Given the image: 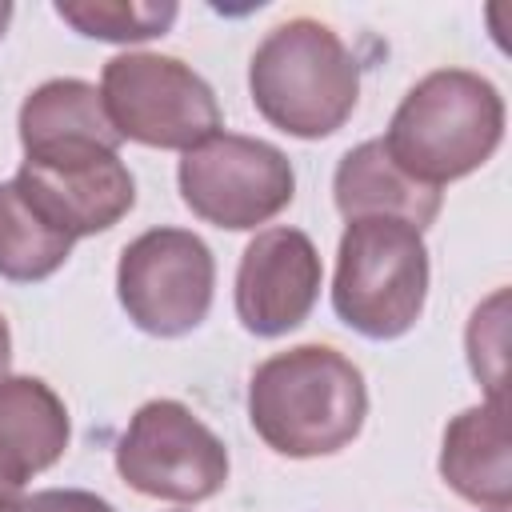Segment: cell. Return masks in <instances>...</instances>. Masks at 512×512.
I'll return each instance as SVG.
<instances>
[{"mask_svg":"<svg viewBox=\"0 0 512 512\" xmlns=\"http://www.w3.org/2000/svg\"><path fill=\"white\" fill-rule=\"evenodd\" d=\"M172 0H60L56 16L72 24L80 36L108 44H140L164 36L176 24Z\"/></svg>","mask_w":512,"mask_h":512,"instance_id":"2e32d148","label":"cell"},{"mask_svg":"<svg viewBox=\"0 0 512 512\" xmlns=\"http://www.w3.org/2000/svg\"><path fill=\"white\" fill-rule=\"evenodd\" d=\"M12 184L52 228H60L72 240L108 232L136 204V180L120 160V152L88 156V160H56V164L24 160Z\"/></svg>","mask_w":512,"mask_h":512,"instance_id":"30bf717a","label":"cell"},{"mask_svg":"<svg viewBox=\"0 0 512 512\" xmlns=\"http://www.w3.org/2000/svg\"><path fill=\"white\" fill-rule=\"evenodd\" d=\"M504 304L508 292H492L468 320V364L488 388V400H504Z\"/></svg>","mask_w":512,"mask_h":512,"instance_id":"e0dca14e","label":"cell"},{"mask_svg":"<svg viewBox=\"0 0 512 512\" xmlns=\"http://www.w3.org/2000/svg\"><path fill=\"white\" fill-rule=\"evenodd\" d=\"M504 140V96L468 68H436L416 80L380 136L400 172L444 188L492 160Z\"/></svg>","mask_w":512,"mask_h":512,"instance_id":"7a4b0ae2","label":"cell"},{"mask_svg":"<svg viewBox=\"0 0 512 512\" xmlns=\"http://www.w3.org/2000/svg\"><path fill=\"white\" fill-rule=\"evenodd\" d=\"M248 92L272 128L296 140H324L356 112L360 64L328 24L296 16L256 44Z\"/></svg>","mask_w":512,"mask_h":512,"instance_id":"3957f363","label":"cell"},{"mask_svg":"<svg viewBox=\"0 0 512 512\" xmlns=\"http://www.w3.org/2000/svg\"><path fill=\"white\" fill-rule=\"evenodd\" d=\"M8 24H12V4H8V0H0V36L8 32Z\"/></svg>","mask_w":512,"mask_h":512,"instance_id":"44dd1931","label":"cell"},{"mask_svg":"<svg viewBox=\"0 0 512 512\" xmlns=\"http://www.w3.org/2000/svg\"><path fill=\"white\" fill-rule=\"evenodd\" d=\"M320 252L300 228H264L248 240L236 268V316L252 336H284L320 300Z\"/></svg>","mask_w":512,"mask_h":512,"instance_id":"9c48e42d","label":"cell"},{"mask_svg":"<svg viewBox=\"0 0 512 512\" xmlns=\"http://www.w3.org/2000/svg\"><path fill=\"white\" fill-rule=\"evenodd\" d=\"M72 244L76 240L52 228L12 180L0 184V276L4 280H16V284L48 280L56 268H64Z\"/></svg>","mask_w":512,"mask_h":512,"instance_id":"9a60e30c","label":"cell"},{"mask_svg":"<svg viewBox=\"0 0 512 512\" xmlns=\"http://www.w3.org/2000/svg\"><path fill=\"white\" fill-rule=\"evenodd\" d=\"M20 144L24 160H88L120 152V132L112 128L100 88L76 76L48 80L20 104Z\"/></svg>","mask_w":512,"mask_h":512,"instance_id":"8fae6325","label":"cell"},{"mask_svg":"<svg viewBox=\"0 0 512 512\" xmlns=\"http://www.w3.org/2000/svg\"><path fill=\"white\" fill-rule=\"evenodd\" d=\"M116 472L152 500L200 504L224 488L228 448L180 400H148L116 444Z\"/></svg>","mask_w":512,"mask_h":512,"instance_id":"ba28073f","label":"cell"},{"mask_svg":"<svg viewBox=\"0 0 512 512\" xmlns=\"http://www.w3.org/2000/svg\"><path fill=\"white\" fill-rule=\"evenodd\" d=\"M504 400H484L464 408L444 428L440 476L444 484L488 512H508L512 504V464H508V416Z\"/></svg>","mask_w":512,"mask_h":512,"instance_id":"7c38bea8","label":"cell"},{"mask_svg":"<svg viewBox=\"0 0 512 512\" xmlns=\"http://www.w3.org/2000/svg\"><path fill=\"white\" fill-rule=\"evenodd\" d=\"M16 504H20V500H4V504H0V512H16Z\"/></svg>","mask_w":512,"mask_h":512,"instance_id":"7402d4cb","label":"cell"},{"mask_svg":"<svg viewBox=\"0 0 512 512\" xmlns=\"http://www.w3.org/2000/svg\"><path fill=\"white\" fill-rule=\"evenodd\" d=\"M68 408L40 376L0 380V464L24 484L68 448Z\"/></svg>","mask_w":512,"mask_h":512,"instance_id":"5bb4252c","label":"cell"},{"mask_svg":"<svg viewBox=\"0 0 512 512\" xmlns=\"http://www.w3.org/2000/svg\"><path fill=\"white\" fill-rule=\"evenodd\" d=\"M368 416L360 368L328 344H296L256 364L248 380V420L256 436L292 460L348 448Z\"/></svg>","mask_w":512,"mask_h":512,"instance_id":"6da1fadb","label":"cell"},{"mask_svg":"<svg viewBox=\"0 0 512 512\" xmlns=\"http://www.w3.org/2000/svg\"><path fill=\"white\" fill-rule=\"evenodd\" d=\"M216 292L212 248L188 228H148L124 244L116 296L128 320L160 340L188 336L204 324Z\"/></svg>","mask_w":512,"mask_h":512,"instance_id":"52a82bcc","label":"cell"},{"mask_svg":"<svg viewBox=\"0 0 512 512\" xmlns=\"http://www.w3.org/2000/svg\"><path fill=\"white\" fill-rule=\"evenodd\" d=\"M16 512H116L104 496L84 488H44L32 496H20Z\"/></svg>","mask_w":512,"mask_h":512,"instance_id":"ac0fdd59","label":"cell"},{"mask_svg":"<svg viewBox=\"0 0 512 512\" xmlns=\"http://www.w3.org/2000/svg\"><path fill=\"white\" fill-rule=\"evenodd\" d=\"M428 300V248L404 220H348L336 252L332 308L364 340H400Z\"/></svg>","mask_w":512,"mask_h":512,"instance_id":"277c9868","label":"cell"},{"mask_svg":"<svg viewBox=\"0 0 512 512\" xmlns=\"http://www.w3.org/2000/svg\"><path fill=\"white\" fill-rule=\"evenodd\" d=\"M100 100L120 132L148 148L188 152L220 132L216 92L200 72L160 52H120L100 72Z\"/></svg>","mask_w":512,"mask_h":512,"instance_id":"5b68a950","label":"cell"},{"mask_svg":"<svg viewBox=\"0 0 512 512\" xmlns=\"http://www.w3.org/2000/svg\"><path fill=\"white\" fill-rule=\"evenodd\" d=\"M176 180L192 216L228 232L268 224L296 196V172L288 156L276 144L240 132H216L188 148Z\"/></svg>","mask_w":512,"mask_h":512,"instance_id":"8992f818","label":"cell"},{"mask_svg":"<svg viewBox=\"0 0 512 512\" xmlns=\"http://www.w3.org/2000/svg\"><path fill=\"white\" fill-rule=\"evenodd\" d=\"M20 488H24V484L0 464V504H4V500H20Z\"/></svg>","mask_w":512,"mask_h":512,"instance_id":"ffe728a7","label":"cell"},{"mask_svg":"<svg viewBox=\"0 0 512 512\" xmlns=\"http://www.w3.org/2000/svg\"><path fill=\"white\" fill-rule=\"evenodd\" d=\"M8 364H12V332H8V320L0 316V380L8 376Z\"/></svg>","mask_w":512,"mask_h":512,"instance_id":"d6986e66","label":"cell"},{"mask_svg":"<svg viewBox=\"0 0 512 512\" xmlns=\"http://www.w3.org/2000/svg\"><path fill=\"white\" fill-rule=\"evenodd\" d=\"M332 196L344 220H404L424 232L440 216V188H428L400 172L380 140H364L336 164Z\"/></svg>","mask_w":512,"mask_h":512,"instance_id":"4fadbf2b","label":"cell"}]
</instances>
